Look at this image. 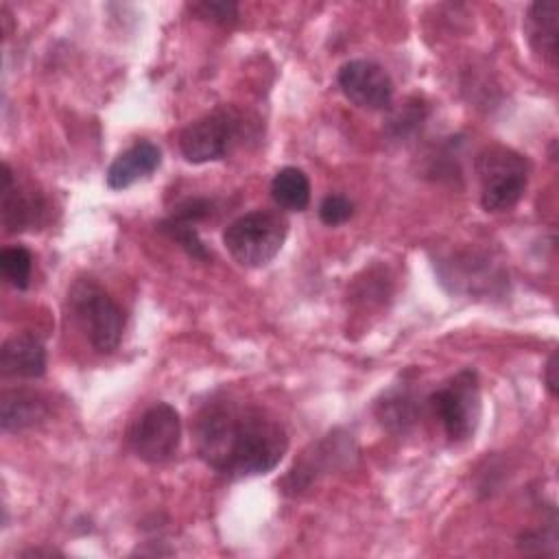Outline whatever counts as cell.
<instances>
[{
    "instance_id": "obj_1",
    "label": "cell",
    "mask_w": 559,
    "mask_h": 559,
    "mask_svg": "<svg viewBox=\"0 0 559 559\" xmlns=\"http://www.w3.org/2000/svg\"><path fill=\"white\" fill-rule=\"evenodd\" d=\"M192 430L201 461L234 480L269 474L288 450V435L275 417L231 397L205 402Z\"/></svg>"
},
{
    "instance_id": "obj_2",
    "label": "cell",
    "mask_w": 559,
    "mask_h": 559,
    "mask_svg": "<svg viewBox=\"0 0 559 559\" xmlns=\"http://www.w3.org/2000/svg\"><path fill=\"white\" fill-rule=\"evenodd\" d=\"M288 236V221L275 210H253L231 221L223 231L229 255L249 269L269 264Z\"/></svg>"
},
{
    "instance_id": "obj_3",
    "label": "cell",
    "mask_w": 559,
    "mask_h": 559,
    "mask_svg": "<svg viewBox=\"0 0 559 559\" xmlns=\"http://www.w3.org/2000/svg\"><path fill=\"white\" fill-rule=\"evenodd\" d=\"M476 175L480 181V205L487 212H504L522 199L531 164L522 153L502 144H491L478 153Z\"/></svg>"
},
{
    "instance_id": "obj_4",
    "label": "cell",
    "mask_w": 559,
    "mask_h": 559,
    "mask_svg": "<svg viewBox=\"0 0 559 559\" xmlns=\"http://www.w3.org/2000/svg\"><path fill=\"white\" fill-rule=\"evenodd\" d=\"M70 308L92 347L111 354L122 338L124 317L118 304L90 277H81L68 293Z\"/></svg>"
},
{
    "instance_id": "obj_5",
    "label": "cell",
    "mask_w": 559,
    "mask_h": 559,
    "mask_svg": "<svg viewBox=\"0 0 559 559\" xmlns=\"http://www.w3.org/2000/svg\"><path fill=\"white\" fill-rule=\"evenodd\" d=\"M450 441H467L480 419V386L474 369H461L426 402Z\"/></svg>"
},
{
    "instance_id": "obj_6",
    "label": "cell",
    "mask_w": 559,
    "mask_h": 559,
    "mask_svg": "<svg viewBox=\"0 0 559 559\" xmlns=\"http://www.w3.org/2000/svg\"><path fill=\"white\" fill-rule=\"evenodd\" d=\"M127 439L133 454L144 463H166L179 450L181 417L168 402H155L131 424Z\"/></svg>"
},
{
    "instance_id": "obj_7",
    "label": "cell",
    "mask_w": 559,
    "mask_h": 559,
    "mask_svg": "<svg viewBox=\"0 0 559 559\" xmlns=\"http://www.w3.org/2000/svg\"><path fill=\"white\" fill-rule=\"evenodd\" d=\"M240 116L234 109H214L190 122L179 133V151L190 164H207L223 159L236 142Z\"/></svg>"
},
{
    "instance_id": "obj_8",
    "label": "cell",
    "mask_w": 559,
    "mask_h": 559,
    "mask_svg": "<svg viewBox=\"0 0 559 559\" xmlns=\"http://www.w3.org/2000/svg\"><path fill=\"white\" fill-rule=\"evenodd\" d=\"M341 92L358 107L382 111L391 107L393 81L389 72L369 59H352L341 66L336 74Z\"/></svg>"
},
{
    "instance_id": "obj_9",
    "label": "cell",
    "mask_w": 559,
    "mask_h": 559,
    "mask_svg": "<svg viewBox=\"0 0 559 559\" xmlns=\"http://www.w3.org/2000/svg\"><path fill=\"white\" fill-rule=\"evenodd\" d=\"M352 454V441L341 439L338 432L328 435L319 443H312L310 450L304 452L299 461H295V467L284 478V491L286 493H299L312 485V480L319 474H325L330 467H334L343 456Z\"/></svg>"
},
{
    "instance_id": "obj_10",
    "label": "cell",
    "mask_w": 559,
    "mask_h": 559,
    "mask_svg": "<svg viewBox=\"0 0 559 559\" xmlns=\"http://www.w3.org/2000/svg\"><path fill=\"white\" fill-rule=\"evenodd\" d=\"M44 201L37 192H26L13 181L9 164H2V225L7 234H17L41 223Z\"/></svg>"
},
{
    "instance_id": "obj_11",
    "label": "cell",
    "mask_w": 559,
    "mask_h": 559,
    "mask_svg": "<svg viewBox=\"0 0 559 559\" xmlns=\"http://www.w3.org/2000/svg\"><path fill=\"white\" fill-rule=\"evenodd\" d=\"M162 164V151L148 140H140L122 151L107 168V186L111 190H124L140 179L151 177Z\"/></svg>"
},
{
    "instance_id": "obj_12",
    "label": "cell",
    "mask_w": 559,
    "mask_h": 559,
    "mask_svg": "<svg viewBox=\"0 0 559 559\" xmlns=\"http://www.w3.org/2000/svg\"><path fill=\"white\" fill-rule=\"evenodd\" d=\"M0 371L9 378H39L46 371V347L39 336L20 332L9 336L0 349Z\"/></svg>"
},
{
    "instance_id": "obj_13",
    "label": "cell",
    "mask_w": 559,
    "mask_h": 559,
    "mask_svg": "<svg viewBox=\"0 0 559 559\" xmlns=\"http://www.w3.org/2000/svg\"><path fill=\"white\" fill-rule=\"evenodd\" d=\"M48 415L46 400L28 389H11L0 397V426L4 432H22L41 424Z\"/></svg>"
},
{
    "instance_id": "obj_14",
    "label": "cell",
    "mask_w": 559,
    "mask_h": 559,
    "mask_svg": "<svg viewBox=\"0 0 559 559\" xmlns=\"http://www.w3.org/2000/svg\"><path fill=\"white\" fill-rule=\"evenodd\" d=\"M526 33L535 52L542 55L550 66L557 63V41H559V2L537 0L526 13Z\"/></svg>"
},
{
    "instance_id": "obj_15",
    "label": "cell",
    "mask_w": 559,
    "mask_h": 559,
    "mask_svg": "<svg viewBox=\"0 0 559 559\" xmlns=\"http://www.w3.org/2000/svg\"><path fill=\"white\" fill-rule=\"evenodd\" d=\"M421 413V402L408 386L389 389L382 400L376 404V415L382 426L393 432L408 430Z\"/></svg>"
},
{
    "instance_id": "obj_16",
    "label": "cell",
    "mask_w": 559,
    "mask_h": 559,
    "mask_svg": "<svg viewBox=\"0 0 559 559\" xmlns=\"http://www.w3.org/2000/svg\"><path fill=\"white\" fill-rule=\"evenodd\" d=\"M271 197L282 210L301 212L310 203V179L297 166H284L271 181Z\"/></svg>"
},
{
    "instance_id": "obj_17",
    "label": "cell",
    "mask_w": 559,
    "mask_h": 559,
    "mask_svg": "<svg viewBox=\"0 0 559 559\" xmlns=\"http://www.w3.org/2000/svg\"><path fill=\"white\" fill-rule=\"evenodd\" d=\"M31 269H33V255L26 247L13 245L2 249L0 253V271L2 277L17 290H24L31 280Z\"/></svg>"
},
{
    "instance_id": "obj_18",
    "label": "cell",
    "mask_w": 559,
    "mask_h": 559,
    "mask_svg": "<svg viewBox=\"0 0 559 559\" xmlns=\"http://www.w3.org/2000/svg\"><path fill=\"white\" fill-rule=\"evenodd\" d=\"M159 229L170 238L175 240L190 258L194 260H210V251L207 247L203 245L201 236L197 234L194 225L192 223H186V221H179L175 216H168L159 223Z\"/></svg>"
},
{
    "instance_id": "obj_19",
    "label": "cell",
    "mask_w": 559,
    "mask_h": 559,
    "mask_svg": "<svg viewBox=\"0 0 559 559\" xmlns=\"http://www.w3.org/2000/svg\"><path fill=\"white\" fill-rule=\"evenodd\" d=\"M188 9L201 20H210L216 24H229L238 17V4L229 0H203V2L188 4Z\"/></svg>"
},
{
    "instance_id": "obj_20",
    "label": "cell",
    "mask_w": 559,
    "mask_h": 559,
    "mask_svg": "<svg viewBox=\"0 0 559 559\" xmlns=\"http://www.w3.org/2000/svg\"><path fill=\"white\" fill-rule=\"evenodd\" d=\"M354 214V203L345 194H328L319 205V218L330 225H343Z\"/></svg>"
},
{
    "instance_id": "obj_21",
    "label": "cell",
    "mask_w": 559,
    "mask_h": 559,
    "mask_svg": "<svg viewBox=\"0 0 559 559\" xmlns=\"http://www.w3.org/2000/svg\"><path fill=\"white\" fill-rule=\"evenodd\" d=\"M210 212H212V201L194 197V199H186V201L173 212V216L179 218V221H186V223H192V225H194V221L205 218Z\"/></svg>"
},
{
    "instance_id": "obj_22",
    "label": "cell",
    "mask_w": 559,
    "mask_h": 559,
    "mask_svg": "<svg viewBox=\"0 0 559 559\" xmlns=\"http://www.w3.org/2000/svg\"><path fill=\"white\" fill-rule=\"evenodd\" d=\"M557 352H552L548 356V362L544 367V382H546V389L552 397H557Z\"/></svg>"
}]
</instances>
